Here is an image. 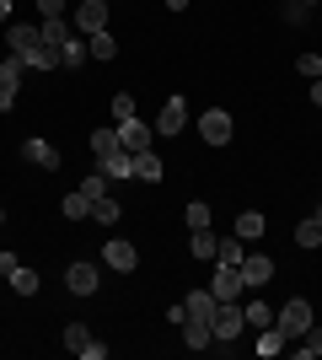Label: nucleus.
Instances as JSON below:
<instances>
[{"label":"nucleus","instance_id":"nucleus-1","mask_svg":"<svg viewBox=\"0 0 322 360\" xmlns=\"http://www.w3.org/2000/svg\"><path fill=\"white\" fill-rule=\"evenodd\" d=\"M210 328L220 345H231V339H242L247 328V312H242V301H215V317H210Z\"/></svg>","mask_w":322,"mask_h":360},{"label":"nucleus","instance_id":"nucleus-2","mask_svg":"<svg viewBox=\"0 0 322 360\" xmlns=\"http://www.w3.org/2000/svg\"><path fill=\"white\" fill-rule=\"evenodd\" d=\"M274 328L285 333V339H301V333L311 328V301H301V296H290L285 307L274 312Z\"/></svg>","mask_w":322,"mask_h":360},{"label":"nucleus","instance_id":"nucleus-3","mask_svg":"<svg viewBox=\"0 0 322 360\" xmlns=\"http://www.w3.org/2000/svg\"><path fill=\"white\" fill-rule=\"evenodd\" d=\"M210 290H215L220 301H242V296H247L242 264H215V280H210Z\"/></svg>","mask_w":322,"mask_h":360},{"label":"nucleus","instance_id":"nucleus-4","mask_svg":"<svg viewBox=\"0 0 322 360\" xmlns=\"http://www.w3.org/2000/svg\"><path fill=\"white\" fill-rule=\"evenodd\" d=\"M151 140H156V129H151L145 119H140V113H135V119H123V124H119V146L129 150V156H140V150H151Z\"/></svg>","mask_w":322,"mask_h":360},{"label":"nucleus","instance_id":"nucleus-5","mask_svg":"<svg viewBox=\"0 0 322 360\" xmlns=\"http://www.w3.org/2000/svg\"><path fill=\"white\" fill-rule=\"evenodd\" d=\"M97 264H86V258H76L70 269H65V285H70V296H97Z\"/></svg>","mask_w":322,"mask_h":360},{"label":"nucleus","instance_id":"nucleus-6","mask_svg":"<svg viewBox=\"0 0 322 360\" xmlns=\"http://www.w3.org/2000/svg\"><path fill=\"white\" fill-rule=\"evenodd\" d=\"M102 264H107V269H113V274H129V269H135V264H140V253H135V242H123V237H113V242H107V248H102Z\"/></svg>","mask_w":322,"mask_h":360},{"label":"nucleus","instance_id":"nucleus-7","mask_svg":"<svg viewBox=\"0 0 322 360\" xmlns=\"http://www.w3.org/2000/svg\"><path fill=\"white\" fill-rule=\"evenodd\" d=\"M107 6H113V0H81V6H76V27L86 32V38L107 27Z\"/></svg>","mask_w":322,"mask_h":360},{"label":"nucleus","instance_id":"nucleus-8","mask_svg":"<svg viewBox=\"0 0 322 360\" xmlns=\"http://www.w3.org/2000/svg\"><path fill=\"white\" fill-rule=\"evenodd\" d=\"M199 135H204V146H226L231 140V113L226 108H210V113L199 119Z\"/></svg>","mask_w":322,"mask_h":360},{"label":"nucleus","instance_id":"nucleus-9","mask_svg":"<svg viewBox=\"0 0 322 360\" xmlns=\"http://www.w3.org/2000/svg\"><path fill=\"white\" fill-rule=\"evenodd\" d=\"M97 172H102L107 183H123V178H135V156H129V150H113V156H97Z\"/></svg>","mask_w":322,"mask_h":360},{"label":"nucleus","instance_id":"nucleus-10","mask_svg":"<svg viewBox=\"0 0 322 360\" xmlns=\"http://www.w3.org/2000/svg\"><path fill=\"white\" fill-rule=\"evenodd\" d=\"M242 280H247V290L269 285V280H274V258H263V253H247V258H242Z\"/></svg>","mask_w":322,"mask_h":360},{"label":"nucleus","instance_id":"nucleus-11","mask_svg":"<svg viewBox=\"0 0 322 360\" xmlns=\"http://www.w3.org/2000/svg\"><path fill=\"white\" fill-rule=\"evenodd\" d=\"M22 156H27L32 167H43V172H54V167H60V146H48V140H22Z\"/></svg>","mask_w":322,"mask_h":360},{"label":"nucleus","instance_id":"nucleus-12","mask_svg":"<svg viewBox=\"0 0 322 360\" xmlns=\"http://www.w3.org/2000/svg\"><path fill=\"white\" fill-rule=\"evenodd\" d=\"M183 124H188V103H183V97H167V103H161V119H156V129H161V135H177Z\"/></svg>","mask_w":322,"mask_h":360},{"label":"nucleus","instance_id":"nucleus-13","mask_svg":"<svg viewBox=\"0 0 322 360\" xmlns=\"http://www.w3.org/2000/svg\"><path fill=\"white\" fill-rule=\"evenodd\" d=\"M177 328H183V345H188V349H204V345H215V328L204 323V317H183Z\"/></svg>","mask_w":322,"mask_h":360},{"label":"nucleus","instance_id":"nucleus-14","mask_svg":"<svg viewBox=\"0 0 322 360\" xmlns=\"http://www.w3.org/2000/svg\"><path fill=\"white\" fill-rule=\"evenodd\" d=\"M16 86H22V65H16V60H0V108L16 103Z\"/></svg>","mask_w":322,"mask_h":360},{"label":"nucleus","instance_id":"nucleus-15","mask_svg":"<svg viewBox=\"0 0 322 360\" xmlns=\"http://www.w3.org/2000/svg\"><path fill=\"white\" fill-rule=\"evenodd\" d=\"M215 301H220L215 290H188V296H183V312H188V317H204V323H210V317H215Z\"/></svg>","mask_w":322,"mask_h":360},{"label":"nucleus","instance_id":"nucleus-16","mask_svg":"<svg viewBox=\"0 0 322 360\" xmlns=\"http://www.w3.org/2000/svg\"><path fill=\"white\" fill-rule=\"evenodd\" d=\"M188 253L199 258V264H215V253H220V237H215L210 226H204V231H194V242H188Z\"/></svg>","mask_w":322,"mask_h":360},{"label":"nucleus","instance_id":"nucleus-17","mask_svg":"<svg viewBox=\"0 0 322 360\" xmlns=\"http://www.w3.org/2000/svg\"><path fill=\"white\" fill-rule=\"evenodd\" d=\"M119 215H123V205H119L113 194L92 199V221H97V226H119Z\"/></svg>","mask_w":322,"mask_h":360},{"label":"nucleus","instance_id":"nucleus-18","mask_svg":"<svg viewBox=\"0 0 322 360\" xmlns=\"http://www.w3.org/2000/svg\"><path fill=\"white\" fill-rule=\"evenodd\" d=\"M161 172H167V167H161V156H156V150H140V156H135V178L161 183Z\"/></svg>","mask_w":322,"mask_h":360},{"label":"nucleus","instance_id":"nucleus-19","mask_svg":"<svg viewBox=\"0 0 322 360\" xmlns=\"http://www.w3.org/2000/svg\"><path fill=\"white\" fill-rule=\"evenodd\" d=\"M285 345H290V339H285V333H279V328H258V345H253V349H258L263 360H274V355H279V349H285Z\"/></svg>","mask_w":322,"mask_h":360},{"label":"nucleus","instance_id":"nucleus-20","mask_svg":"<svg viewBox=\"0 0 322 360\" xmlns=\"http://www.w3.org/2000/svg\"><path fill=\"white\" fill-rule=\"evenodd\" d=\"M86 49H92V60H113V54H119V38H113V32H92V38H86Z\"/></svg>","mask_w":322,"mask_h":360},{"label":"nucleus","instance_id":"nucleus-21","mask_svg":"<svg viewBox=\"0 0 322 360\" xmlns=\"http://www.w3.org/2000/svg\"><path fill=\"white\" fill-rule=\"evenodd\" d=\"M86 54H92V49L81 44L76 32H70V38H65V49H60V65H70V70H81V65H86Z\"/></svg>","mask_w":322,"mask_h":360},{"label":"nucleus","instance_id":"nucleus-22","mask_svg":"<svg viewBox=\"0 0 322 360\" xmlns=\"http://www.w3.org/2000/svg\"><path fill=\"white\" fill-rule=\"evenodd\" d=\"M295 248H322V221L317 215H307V221L295 226Z\"/></svg>","mask_w":322,"mask_h":360},{"label":"nucleus","instance_id":"nucleus-23","mask_svg":"<svg viewBox=\"0 0 322 360\" xmlns=\"http://www.w3.org/2000/svg\"><path fill=\"white\" fill-rule=\"evenodd\" d=\"M60 210L70 215V221H92V199H86V194L76 188V194H65V205H60Z\"/></svg>","mask_w":322,"mask_h":360},{"label":"nucleus","instance_id":"nucleus-24","mask_svg":"<svg viewBox=\"0 0 322 360\" xmlns=\"http://www.w3.org/2000/svg\"><path fill=\"white\" fill-rule=\"evenodd\" d=\"M11 290H16V296H38V274L16 264V269H11Z\"/></svg>","mask_w":322,"mask_h":360},{"label":"nucleus","instance_id":"nucleus-25","mask_svg":"<svg viewBox=\"0 0 322 360\" xmlns=\"http://www.w3.org/2000/svg\"><path fill=\"white\" fill-rule=\"evenodd\" d=\"M236 237H242V242L263 237V215H258V210H247V215H236Z\"/></svg>","mask_w":322,"mask_h":360},{"label":"nucleus","instance_id":"nucleus-26","mask_svg":"<svg viewBox=\"0 0 322 360\" xmlns=\"http://www.w3.org/2000/svg\"><path fill=\"white\" fill-rule=\"evenodd\" d=\"M242 312H247V328H274V312H269L263 301H247Z\"/></svg>","mask_w":322,"mask_h":360},{"label":"nucleus","instance_id":"nucleus-27","mask_svg":"<svg viewBox=\"0 0 322 360\" xmlns=\"http://www.w3.org/2000/svg\"><path fill=\"white\" fill-rule=\"evenodd\" d=\"M92 150H97V156H113V150H123V146H119V129H97V135H92Z\"/></svg>","mask_w":322,"mask_h":360},{"label":"nucleus","instance_id":"nucleus-28","mask_svg":"<svg viewBox=\"0 0 322 360\" xmlns=\"http://www.w3.org/2000/svg\"><path fill=\"white\" fill-rule=\"evenodd\" d=\"M295 355H301V360H317L322 355V333L307 328V333H301V345H295Z\"/></svg>","mask_w":322,"mask_h":360},{"label":"nucleus","instance_id":"nucleus-29","mask_svg":"<svg viewBox=\"0 0 322 360\" xmlns=\"http://www.w3.org/2000/svg\"><path fill=\"white\" fill-rule=\"evenodd\" d=\"M242 237H226V242H220V253H215V264H242Z\"/></svg>","mask_w":322,"mask_h":360},{"label":"nucleus","instance_id":"nucleus-30","mask_svg":"<svg viewBox=\"0 0 322 360\" xmlns=\"http://www.w3.org/2000/svg\"><path fill=\"white\" fill-rule=\"evenodd\" d=\"M81 194H86V199H102L107 194V178H102V172H86V178H81Z\"/></svg>","mask_w":322,"mask_h":360},{"label":"nucleus","instance_id":"nucleus-31","mask_svg":"<svg viewBox=\"0 0 322 360\" xmlns=\"http://www.w3.org/2000/svg\"><path fill=\"white\" fill-rule=\"evenodd\" d=\"M123 119H135V97H129V91L113 97V124H123Z\"/></svg>","mask_w":322,"mask_h":360},{"label":"nucleus","instance_id":"nucleus-32","mask_svg":"<svg viewBox=\"0 0 322 360\" xmlns=\"http://www.w3.org/2000/svg\"><path fill=\"white\" fill-rule=\"evenodd\" d=\"M86 339H92V333H86V323H70V328H65V345L76 349V355L86 349Z\"/></svg>","mask_w":322,"mask_h":360},{"label":"nucleus","instance_id":"nucleus-33","mask_svg":"<svg viewBox=\"0 0 322 360\" xmlns=\"http://www.w3.org/2000/svg\"><path fill=\"white\" fill-rule=\"evenodd\" d=\"M183 221L194 226V231H204V226H210V205H188V210H183Z\"/></svg>","mask_w":322,"mask_h":360},{"label":"nucleus","instance_id":"nucleus-34","mask_svg":"<svg viewBox=\"0 0 322 360\" xmlns=\"http://www.w3.org/2000/svg\"><path fill=\"white\" fill-rule=\"evenodd\" d=\"M295 70L307 75V81H317V75H322V54H301V60H295Z\"/></svg>","mask_w":322,"mask_h":360},{"label":"nucleus","instance_id":"nucleus-35","mask_svg":"<svg viewBox=\"0 0 322 360\" xmlns=\"http://www.w3.org/2000/svg\"><path fill=\"white\" fill-rule=\"evenodd\" d=\"M81 360H107V345H97V339H86V349H81Z\"/></svg>","mask_w":322,"mask_h":360},{"label":"nucleus","instance_id":"nucleus-36","mask_svg":"<svg viewBox=\"0 0 322 360\" xmlns=\"http://www.w3.org/2000/svg\"><path fill=\"white\" fill-rule=\"evenodd\" d=\"M38 11L43 16H65V0H38Z\"/></svg>","mask_w":322,"mask_h":360},{"label":"nucleus","instance_id":"nucleus-37","mask_svg":"<svg viewBox=\"0 0 322 360\" xmlns=\"http://www.w3.org/2000/svg\"><path fill=\"white\" fill-rule=\"evenodd\" d=\"M311 103L322 108V75H317V81H311Z\"/></svg>","mask_w":322,"mask_h":360},{"label":"nucleus","instance_id":"nucleus-38","mask_svg":"<svg viewBox=\"0 0 322 360\" xmlns=\"http://www.w3.org/2000/svg\"><path fill=\"white\" fill-rule=\"evenodd\" d=\"M6 22H11V0H0V27H6Z\"/></svg>","mask_w":322,"mask_h":360},{"label":"nucleus","instance_id":"nucleus-39","mask_svg":"<svg viewBox=\"0 0 322 360\" xmlns=\"http://www.w3.org/2000/svg\"><path fill=\"white\" fill-rule=\"evenodd\" d=\"M183 6H194V0H167V11H183Z\"/></svg>","mask_w":322,"mask_h":360},{"label":"nucleus","instance_id":"nucleus-40","mask_svg":"<svg viewBox=\"0 0 322 360\" xmlns=\"http://www.w3.org/2000/svg\"><path fill=\"white\" fill-rule=\"evenodd\" d=\"M301 6H317V0H301Z\"/></svg>","mask_w":322,"mask_h":360},{"label":"nucleus","instance_id":"nucleus-41","mask_svg":"<svg viewBox=\"0 0 322 360\" xmlns=\"http://www.w3.org/2000/svg\"><path fill=\"white\" fill-rule=\"evenodd\" d=\"M0 221H6V210H0Z\"/></svg>","mask_w":322,"mask_h":360},{"label":"nucleus","instance_id":"nucleus-42","mask_svg":"<svg viewBox=\"0 0 322 360\" xmlns=\"http://www.w3.org/2000/svg\"><path fill=\"white\" fill-rule=\"evenodd\" d=\"M317 221H322V210H317Z\"/></svg>","mask_w":322,"mask_h":360},{"label":"nucleus","instance_id":"nucleus-43","mask_svg":"<svg viewBox=\"0 0 322 360\" xmlns=\"http://www.w3.org/2000/svg\"><path fill=\"white\" fill-rule=\"evenodd\" d=\"M11 6H16V0H11Z\"/></svg>","mask_w":322,"mask_h":360}]
</instances>
